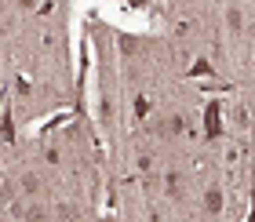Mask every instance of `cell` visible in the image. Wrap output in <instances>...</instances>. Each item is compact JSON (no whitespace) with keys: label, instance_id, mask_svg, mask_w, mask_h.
<instances>
[{"label":"cell","instance_id":"obj_1","mask_svg":"<svg viewBox=\"0 0 255 222\" xmlns=\"http://www.w3.org/2000/svg\"><path fill=\"white\" fill-rule=\"evenodd\" d=\"M223 102L212 99V102H204V138L208 142H219L223 138Z\"/></svg>","mask_w":255,"mask_h":222},{"label":"cell","instance_id":"obj_2","mask_svg":"<svg viewBox=\"0 0 255 222\" xmlns=\"http://www.w3.org/2000/svg\"><path fill=\"white\" fill-rule=\"evenodd\" d=\"M146 127H149V135H157V138H175V135H186V116L171 113V116H160V120L146 124Z\"/></svg>","mask_w":255,"mask_h":222},{"label":"cell","instance_id":"obj_3","mask_svg":"<svg viewBox=\"0 0 255 222\" xmlns=\"http://www.w3.org/2000/svg\"><path fill=\"white\" fill-rule=\"evenodd\" d=\"M164 190L171 201H186V182H182V171H168L164 175Z\"/></svg>","mask_w":255,"mask_h":222},{"label":"cell","instance_id":"obj_4","mask_svg":"<svg viewBox=\"0 0 255 222\" xmlns=\"http://www.w3.org/2000/svg\"><path fill=\"white\" fill-rule=\"evenodd\" d=\"M223 204H226L223 190H219V186H208V193H204V212H208V215H219V212H223Z\"/></svg>","mask_w":255,"mask_h":222},{"label":"cell","instance_id":"obj_5","mask_svg":"<svg viewBox=\"0 0 255 222\" xmlns=\"http://www.w3.org/2000/svg\"><path fill=\"white\" fill-rule=\"evenodd\" d=\"M22 222H51V212H48L40 201H33L26 212H22Z\"/></svg>","mask_w":255,"mask_h":222},{"label":"cell","instance_id":"obj_6","mask_svg":"<svg viewBox=\"0 0 255 222\" xmlns=\"http://www.w3.org/2000/svg\"><path fill=\"white\" fill-rule=\"evenodd\" d=\"M186 77H190V80H197V77H215V66L208 62L204 55H197V62H193V66L186 69Z\"/></svg>","mask_w":255,"mask_h":222},{"label":"cell","instance_id":"obj_7","mask_svg":"<svg viewBox=\"0 0 255 222\" xmlns=\"http://www.w3.org/2000/svg\"><path fill=\"white\" fill-rule=\"evenodd\" d=\"M55 215H59V222H80V208L73 201H62L59 208H55Z\"/></svg>","mask_w":255,"mask_h":222},{"label":"cell","instance_id":"obj_8","mask_svg":"<svg viewBox=\"0 0 255 222\" xmlns=\"http://www.w3.org/2000/svg\"><path fill=\"white\" fill-rule=\"evenodd\" d=\"M22 193H26V197H40L44 193V182L33 171H26V175H22Z\"/></svg>","mask_w":255,"mask_h":222},{"label":"cell","instance_id":"obj_9","mask_svg":"<svg viewBox=\"0 0 255 222\" xmlns=\"http://www.w3.org/2000/svg\"><path fill=\"white\" fill-rule=\"evenodd\" d=\"M0 142H4V146L15 142V120H11V110L0 116Z\"/></svg>","mask_w":255,"mask_h":222},{"label":"cell","instance_id":"obj_10","mask_svg":"<svg viewBox=\"0 0 255 222\" xmlns=\"http://www.w3.org/2000/svg\"><path fill=\"white\" fill-rule=\"evenodd\" d=\"M135 116H138V120H149V99L146 95L135 99Z\"/></svg>","mask_w":255,"mask_h":222},{"label":"cell","instance_id":"obj_11","mask_svg":"<svg viewBox=\"0 0 255 222\" xmlns=\"http://www.w3.org/2000/svg\"><path fill=\"white\" fill-rule=\"evenodd\" d=\"M226 26H230V29H245V18H241V11H237V7H230V11H226Z\"/></svg>","mask_w":255,"mask_h":222},{"label":"cell","instance_id":"obj_12","mask_svg":"<svg viewBox=\"0 0 255 222\" xmlns=\"http://www.w3.org/2000/svg\"><path fill=\"white\" fill-rule=\"evenodd\" d=\"M15 88H18V95H22V99H29V95H33V84H29L26 77H18V80H15Z\"/></svg>","mask_w":255,"mask_h":222},{"label":"cell","instance_id":"obj_13","mask_svg":"<svg viewBox=\"0 0 255 222\" xmlns=\"http://www.w3.org/2000/svg\"><path fill=\"white\" fill-rule=\"evenodd\" d=\"M121 51H135V37H121Z\"/></svg>","mask_w":255,"mask_h":222},{"label":"cell","instance_id":"obj_14","mask_svg":"<svg viewBox=\"0 0 255 222\" xmlns=\"http://www.w3.org/2000/svg\"><path fill=\"white\" fill-rule=\"evenodd\" d=\"M15 4H18V7H26V11H33V7H37V0H15Z\"/></svg>","mask_w":255,"mask_h":222},{"label":"cell","instance_id":"obj_15","mask_svg":"<svg viewBox=\"0 0 255 222\" xmlns=\"http://www.w3.org/2000/svg\"><path fill=\"white\" fill-rule=\"evenodd\" d=\"M245 222H255V193H252V204H248V219Z\"/></svg>","mask_w":255,"mask_h":222},{"label":"cell","instance_id":"obj_16","mask_svg":"<svg viewBox=\"0 0 255 222\" xmlns=\"http://www.w3.org/2000/svg\"><path fill=\"white\" fill-rule=\"evenodd\" d=\"M102 222H113V219H102Z\"/></svg>","mask_w":255,"mask_h":222}]
</instances>
